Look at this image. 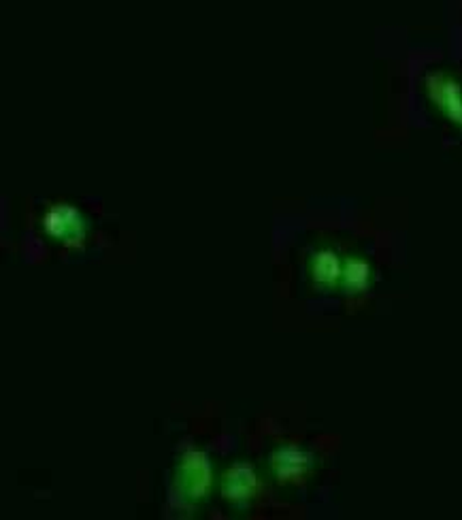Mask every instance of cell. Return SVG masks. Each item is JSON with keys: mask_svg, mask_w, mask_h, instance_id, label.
<instances>
[{"mask_svg": "<svg viewBox=\"0 0 462 520\" xmlns=\"http://www.w3.org/2000/svg\"><path fill=\"white\" fill-rule=\"evenodd\" d=\"M184 475L188 482H192L194 490L196 489L201 490V484H207V465L205 461H202V456L199 455L190 456L184 465Z\"/></svg>", "mask_w": 462, "mask_h": 520, "instance_id": "6da1fadb", "label": "cell"}]
</instances>
